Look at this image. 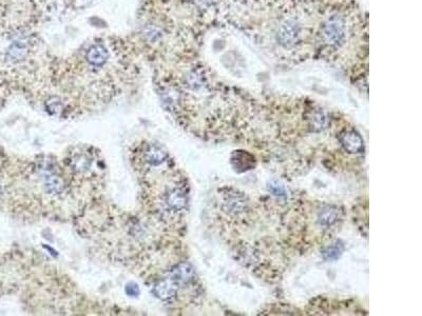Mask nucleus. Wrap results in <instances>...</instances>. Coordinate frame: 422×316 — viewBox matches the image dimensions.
Segmentation results:
<instances>
[{"label": "nucleus", "instance_id": "obj_1", "mask_svg": "<svg viewBox=\"0 0 422 316\" xmlns=\"http://www.w3.org/2000/svg\"><path fill=\"white\" fill-rule=\"evenodd\" d=\"M132 155L149 213L160 223L174 222L187 209L188 190L183 178L173 176L169 153L158 142H143Z\"/></svg>", "mask_w": 422, "mask_h": 316}, {"label": "nucleus", "instance_id": "obj_2", "mask_svg": "<svg viewBox=\"0 0 422 316\" xmlns=\"http://www.w3.org/2000/svg\"><path fill=\"white\" fill-rule=\"evenodd\" d=\"M345 33L344 20L340 16H333L324 24L321 30L322 40L325 45L335 47L342 42Z\"/></svg>", "mask_w": 422, "mask_h": 316}, {"label": "nucleus", "instance_id": "obj_3", "mask_svg": "<svg viewBox=\"0 0 422 316\" xmlns=\"http://www.w3.org/2000/svg\"><path fill=\"white\" fill-rule=\"evenodd\" d=\"M299 37V26L294 20L284 23L277 33V40L285 48H291L296 45Z\"/></svg>", "mask_w": 422, "mask_h": 316}, {"label": "nucleus", "instance_id": "obj_4", "mask_svg": "<svg viewBox=\"0 0 422 316\" xmlns=\"http://www.w3.org/2000/svg\"><path fill=\"white\" fill-rule=\"evenodd\" d=\"M222 207L225 212L233 214V215H238V214H241L245 211L247 202L242 194H239L236 192H228L224 195Z\"/></svg>", "mask_w": 422, "mask_h": 316}, {"label": "nucleus", "instance_id": "obj_5", "mask_svg": "<svg viewBox=\"0 0 422 316\" xmlns=\"http://www.w3.org/2000/svg\"><path fill=\"white\" fill-rule=\"evenodd\" d=\"M339 140H340L342 147L348 153H352V154L361 153L364 149V142L362 137L354 130L342 132L340 136H339Z\"/></svg>", "mask_w": 422, "mask_h": 316}, {"label": "nucleus", "instance_id": "obj_6", "mask_svg": "<svg viewBox=\"0 0 422 316\" xmlns=\"http://www.w3.org/2000/svg\"><path fill=\"white\" fill-rule=\"evenodd\" d=\"M29 54V45L24 42V40H14V42L10 45L8 51H7V58L11 61V63H20L23 61Z\"/></svg>", "mask_w": 422, "mask_h": 316}, {"label": "nucleus", "instance_id": "obj_7", "mask_svg": "<svg viewBox=\"0 0 422 316\" xmlns=\"http://www.w3.org/2000/svg\"><path fill=\"white\" fill-rule=\"evenodd\" d=\"M86 57L90 65L100 67L106 64L108 59V52L106 48L102 47L101 45H94L89 49Z\"/></svg>", "mask_w": 422, "mask_h": 316}, {"label": "nucleus", "instance_id": "obj_8", "mask_svg": "<svg viewBox=\"0 0 422 316\" xmlns=\"http://www.w3.org/2000/svg\"><path fill=\"white\" fill-rule=\"evenodd\" d=\"M338 218H339L338 209H336L334 207H327V208L323 209L320 212V214H319L318 222L320 226L328 228V227L333 226L334 223H336Z\"/></svg>", "mask_w": 422, "mask_h": 316}, {"label": "nucleus", "instance_id": "obj_9", "mask_svg": "<svg viewBox=\"0 0 422 316\" xmlns=\"http://www.w3.org/2000/svg\"><path fill=\"white\" fill-rule=\"evenodd\" d=\"M343 251H344L343 243L340 240H338V241L334 242L332 246L327 247L322 252V255H323V258L325 260H336L342 255Z\"/></svg>", "mask_w": 422, "mask_h": 316}, {"label": "nucleus", "instance_id": "obj_10", "mask_svg": "<svg viewBox=\"0 0 422 316\" xmlns=\"http://www.w3.org/2000/svg\"><path fill=\"white\" fill-rule=\"evenodd\" d=\"M326 118L322 112H315L311 118V126L315 131H320L325 128Z\"/></svg>", "mask_w": 422, "mask_h": 316}, {"label": "nucleus", "instance_id": "obj_11", "mask_svg": "<svg viewBox=\"0 0 422 316\" xmlns=\"http://www.w3.org/2000/svg\"><path fill=\"white\" fill-rule=\"evenodd\" d=\"M268 191L271 192L274 196L283 197L286 195L285 188L281 185L279 181H271L268 185Z\"/></svg>", "mask_w": 422, "mask_h": 316}, {"label": "nucleus", "instance_id": "obj_12", "mask_svg": "<svg viewBox=\"0 0 422 316\" xmlns=\"http://www.w3.org/2000/svg\"><path fill=\"white\" fill-rule=\"evenodd\" d=\"M2 194H3V188H2V185H0V196H2Z\"/></svg>", "mask_w": 422, "mask_h": 316}]
</instances>
